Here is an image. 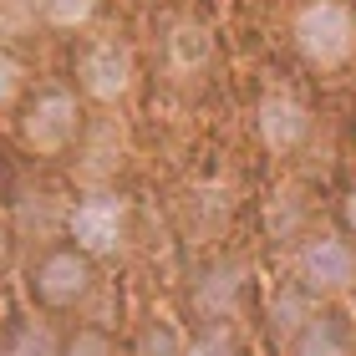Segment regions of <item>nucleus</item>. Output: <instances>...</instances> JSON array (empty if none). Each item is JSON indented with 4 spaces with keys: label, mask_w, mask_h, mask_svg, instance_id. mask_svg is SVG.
<instances>
[{
    "label": "nucleus",
    "mask_w": 356,
    "mask_h": 356,
    "mask_svg": "<svg viewBox=\"0 0 356 356\" xmlns=\"http://www.w3.org/2000/svg\"><path fill=\"white\" fill-rule=\"evenodd\" d=\"M15 92H21V61H15L6 46H0V107H10Z\"/></svg>",
    "instance_id": "19"
},
{
    "label": "nucleus",
    "mask_w": 356,
    "mask_h": 356,
    "mask_svg": "<svg viewBox=\"0 0 356 356\" xmlns=\"http://www.w3.org/2000/svg\"><path fill=\"white\" fill-rule=\"evenodd\" d=\"M316 305H321V300H311L296 280H290V285L280 290V296L270 300V336H275L280 346H290V336H296V331L305 326V321H311Z\"/></svg>",
    "instance_id": "12"
},
{
    "label": "nucleus",
    "mask_w": 356,
    "mask_h": 356,
    "mask_svg": "<svg viewBox=\"0 0 356 356\" xmlns=\"http://www.w3.org/2000/svg\"><path fill=\"white\" fill-rule=\"evenodd\" d=\"M87 127V112H82V97L72 87H46L26 102L21 112V143L26 153L36 158H61L76 148V138H82Z\"/></svg>",
    "instance_id": "6"
},
{
    "label": "nucleus",
    "mask_w": 356,
    "mask_h": 356,
    "mask_svg": "<svg viewBox=\"0 0 356 356\" xmlns=\"http://www.w3.org/2000/svg\"><path fill=\"white\" fill-rule=\"evenodd\" d=\"M10 250H15V229H10L6 219H0V270L10 265Z\"/></svg>",
    "instance_id": "21"
},
{
    "label": "nucleus",
    "mask_w": 356,
    "mask_h": 356,
    "mask_svg": "<svg viewBox=\"0 0 356 356\" xmlns=\"http://www.w3.org/2000/svg\"><path fill=\"white\" fill-rule=\"evenodd\" d=\"M122 158H127V133L118 118H97L82 127L76 138V158H72V173L82 188H112L122 173Z\"/></svg>",
    "instance_id": "8"
},
{
    "label": "nucleus",
    "mask_w": 356,
    "mask_h": 356,
    "mask_svg": "<svg viewBox=\"0 0 356 356\" xmlns=\"http://www.w3.org/2000/svg\"><path fill=\"white\" fill-rule=\"evenodd\" d=\"M285 356H356V321L341 305H316L311 321L290 336Z\"/></svg>",
    "instance_id": "10"
},
{
    "label": "nucleus",
    "mask_w": 356,
    "mask_h": 356,
    "mask_svg": "<svg viewBox=\"0 0 356 356\" xmlns=\"http://www.w3.org/2000/svg\"><path fill=\"white\" fill-rule=\"evenodd\" d=\"M184 351H188V336L173 321H148L133 336V356H184Z\"/></svg>",
    "instance_id": "15"
},
{
    "label": "nucleus",
    "mask_w": 356,
    "mask_h": 356,
    "mask_svg": "<svg viewBox=\"0 0 356 356\" xmlns=\"http://www.w3.org/2000/svg\"><path fill=\"white\" fill-rule=\"evenodd\" d=\"M184 356H250V346H245V331L239 326H199L188 336Z\"/></svg>",
    "instance_id": "14"
},
{
    "label": "nucleus",
    "mask_w": 356,
    "mask_h": 356,
    "mask_svg": "<svg viewBox=\"0 0 356 356\" xmlns=\"http://www.w3.org/2000/svg\"><path fill=\"white\" fill-rule=\"evenodd\" d=\"M97 6L102 0H46V26H56V31H82Z\"/></svg>",
    "instance_id": "18"
},
{
    "label": "nucleus",
    "mask_w": 356,
    "mask_h": 356,
    "mask_svg": "<svg viewBox=\"0 0 356 356\" xmlns=\"http://www.w3.org/2000/svg\"><path fill=\"white\" fill-rule=\"evenodd\" d=\"M133 76H138V61H133V46L118 41V36H97L82 46L76 56V87L82 97H92L97 107H112L133 92Z\"/></svg>",
    "instance_id": "7"
},
{
    "label": "nucleus",
    "mask_w": 356,
    "mask_h": 356,
    "mask_svg": "<svg viewBox=\"0 0 356 356\" xmlns=\"http://www.w3.org/2000/svg\"><path fill=\"white\" fill-rule=\"evenodd\" d=\"M0 356H61V331L51 321H41V316H26V321H15L6 331Z\"/></svg>",
    "instance_id": "11"
},
{
    "label": "nucleus",
    "mask_w": 356,
    "mask_h": 356,
    "mask_svg": "<svg viewBox=\"0 0 356 356\" xmlns=\"http://www.w3.org/2000/svg\"><path fill=\"white\" fill-rule=\"evenodd\" d=\"M61 356H118V341L107 336V326H76L61 336Z\"/></svg>",
    "instance_id": "17"
},
{
    "label": "nucleus",
    "mask_w": 356,
    "mask_h": 356,
    "mask_svg": "<svg viewBox=\"0 0 356 356\" xmlns=\"http://www.w3.org/2000/svg\"><path fill=\"white\" fill-rule=\"evenodd\" d=\"M133 209L118 188H82V199L67 209V239L92 260H112L127 245Z\"/></svg>",
    "instance_id": "5"
},
{
    "label": "nucleus",
    "mask_w": 356,
    "mask_h": 356,
    "mask_svg": "<svg viewBox=\"0 0 356 356\" xmlns=\"http://www.w3.org/2000/svg\"><path fill=\"white\" fill-rule=\"evenodd\" d=\"M290 280H296L311 300L331 305L356 285V245L336 229H311L300 234L296 254H290Z\"/></svg>",
    "instance_id": "2"
},
{
    "label": "nucleus",
    "mask_w": 356,
    "mask_h": 356,
    "mask_svg": "<svg viewBox=\"0 0 356 356\" xmlns=\"http://www.w3.org/2000/svg\"><path fill=\"white\" fill-rule=\"evenodd\" d=\"M254 133H260L265 153L290 158L311 143V107L296 92H265L260 107H254Z\"/></svg>",
    "instance_id": "9"
},
{
    "label": "nucleus",
    "mask_w": 356,
    "mask_h": 356,
    "mask_svg": "<svg viewBox=\"0 0 356 356\" xmlns=\"http://www.w3.org/2000/svg\"><path fill=\"white\" fill-rule=\"evenodd\" d=\"M26 290H31V300H36L46 316L76 311V305H87V296L97 290V260L82 254L76 245H51V250H41L36 265H31Z\"/></svg>",
    "instance_id": "4"
},
{
    "label": "nucleus",
    "mask_w": 356,
    "mask_h": 356,
    "mask_svg": "<svg viewBox=\"0 0 356 356\" xmlns=\"http://www.w3.org/2000/svg\"><path fill=\"white\" fill-rule=\"evenodd\" d=\"M290 36H296V51L316 72H341L356 56V15L341 0H311V6L296 10Z\"/></svg>",
    "instance_id": "3"
},
{
    "label": "nucleus",
    "mask_w": 356,
    "mask_h": 356,
    "mask_svg": "<svg viewBox=\"0 0 356 356\" xmlns=\"http://www.w3.org/2000/svg\"><path fill=\"white\" fill-rule=\"evenodd\" d=\"M341 234L356 245V178L346 184V193H341Z\"/></svg>",
    "instance_id": "20"
},
{
    "label": "nucleus",
    "mask_w": 356,
    "mask_h": 356,
    "mask_svg": "<svg viewBox=\"0 0 356 356\" xmlns=\"http://www.w3.org/2000/svg\"><path fill=\"white\" fill-rule=\"evenodd\" d=\"M36 26H46V0H0V36L6 41L36 36Z\"/></svg>",
    "instance_id": "13"
},
{
    "label": "nucleus",
    "mask_w": 356,
    "mask_h": 356,
    "mask_svg": "<svg viewBox=\"0 0 356 356\" xmlns=\"http://www.w3.org/2000/svg\"><path fill=\"white\" fill-rule=\"evenodd\" d=\"M173 61H178V72H199L204 61H209V31L193 26V21H184V26L173 31Z\"/></svg>",
    "instance_id": "16"
},
{
    "label": "nucleus",
    "mask_w": 356,
    "mask_h": 356,
    "mask_svg": "<svg viewBox=\"0 0 356 356\" xmlns=\"http://www.w3.org/2000/svg\"><path fill=\"white\" fill-rule=\"evenodd\" d=\"M254 305V270L239 254H214L188 280V316L199 326H239Z\"/></svg>",
    "instance_id": "1"
}]
</instances>
